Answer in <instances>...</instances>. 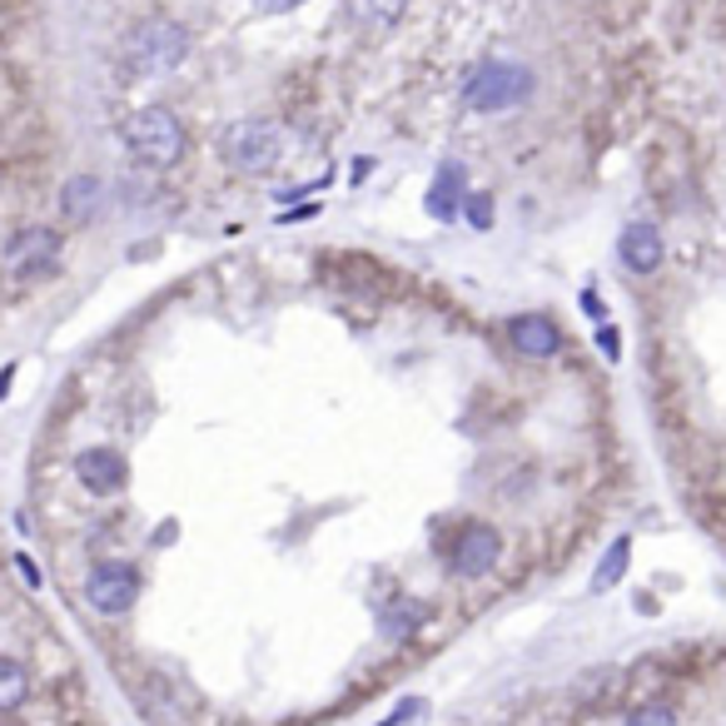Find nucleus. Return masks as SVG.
<instances>
[{
    "instance_id": "nucleus-9",
    "label": "nucleus",
    "mask_w": 726,
    "mask_h": 726,
    "mask_svg": "<svg viewBox=\"0 0 726 726\" xmlns=\"http://www.w3.org/2000/svg\"><path fill=\"white\" fill-rule=\"evenodd\" d=\"M508 343H513L523 359H552V353L563 349V328L542 314H517L513 324H508Z\"/></svg>"
},
{
    "instance_id": "nucleus-16",
    "label": "nucleus",
    "mask_w": 726,
    "mask_h": 726,
    "mask_svg": "<svg viewBox=\"0 0 726 726\" xmlns=\"http://www.w3.org/2000/svg\"><path fill=\"white\" fill-rule=\"evenodd\" d=\"M418 622H423L418 602H388V608L378 612V627H384V637H393V642H409Z\"/></svg>"
},
{
    "instance_id": "nucleus-8",
    "label": "nucleus",
    "mask_w": 726,
    "mask_h": 726,
    "mask_svg": "<svg viewBox=\"0 0 726 726\" xmlns=\"http://www.w3.org/2000/svg\"><path fill=\"white\" fill-rule=\"evenodd\" d=\"M75 478H80L85 492H95V498H115L129 478V463L115 448H85V453H75Z\"/></svg>"
},
{
    "instance_id": "nucleus-22",
    "label": "nucleus",
    "mask_w": 726,
    "mask_h": 726,
    "mask_svg": "<svg viewBox=\"0 0 726 726\" xmlns=\"http://www.w3.org/2000/svg\"><path fill=\"white\" fill-rule=\"evenodd\" d=\"M15 567H21V577H25L30 587H40V567L30 563V558H15Z\"/></svg>"
},
{
    "instance_id": "nucleus-19",
    "label": "nucleus",
    "mask_w": 726,
    "mask_h": 726,
    "mask_svg": "<svg viewBox=\"0 0 726 726\" xmlns=\"http://www.w3.org/2000/svg\"><path fill=\"white\" fill-rule=\"evenodd\" d=\"M627 726H677V712H672V706H637V712L627 716Z\"/></svg>"
},
{
    "instance_id": "nucleus-4",
    "label": "nucleus",
    "mask_w": 726,
    "mask_h": 726,
    "mask_svg": "<svg viewBox=\"0 0 726 726\" xmlns=\"http://www.w3.org/2000/svg\"><path fill=\"white\" fill-rule=\"evenodd\" d=\"M224 160L239 175H270L284 160V129L274 120H239L224 129Z\"/></svg>"
},
{
    "instance_id": "nucleus-21",
    "label": "nucleus",
    "mask_w": 726,
    "mask_h": 726,
    "mask_svg": "<svg viewBox=\"0 0 726 726\" xmlns=\"http://www.w3.org/2000/svg\"><path fill=\"white\" fill-rule=\"evenodd\" d=\"M259 15H284V11H293V5H304V0H249Z\"/></svg>"
},
{
    "instance_id": "nucleus-18",
    "label": "nucleus",
    "mask_w": 726,
    "mask_h": 726,
    "mask_svg": "<svg viewBox=\"0 0 726 726\" xmlns=\"http://www.w3.org/2000/svg\"><path fill=\"white\" fill-rule=\"evenodd\" d=\"M423 712H428V702H423V697H403V702L393 706L384 722H374V726H409V722H418Z\"/></svg>"
},
{
    "instance_id": "nucleus-25",
    "label": "nucleus",
    "mask_w": 726,
    "mask_h": 726,
    "mask_svg": "<svg viewBox=\"0 0 726 726\" xmlns=\"http://www.w3.org/2000/svg\"><path fill=\"white\" fill-rule=\"evenodd\" d=\"M503 726H508V722H503Z\"/></svg>"
},
{
    "instance_id": "nucleus-14",
    "label": "nucleus",
    "mask_w": 726,
    "mask_h": 726,
    "mask_svg": "<svg viewBox=\"0 0 726 726\" xmlns=\"http://www.w3.org/2000/svg\"><path fill=\"white\" fill-rule=\"evenodd\" d=\"M100 195H105V185L95 175H75L71 185H65V195H60V204H65V214H71L75 224H85L100 214Z\"/></svg>"
},
{
    "instance_id": "nucleus-2",
    "label": "nucleus",
    "mask_w": 726,
    "mask_h": 726,
    "mask_svg": "<svg viewBox=\"0 0 726 726\" xmlns=\"http://www.w3.org/2000/svg\"><path fill=\"white\" fill-rule=\"evenodd\" d=\"M185 55H189V30L179 21H164V15L140 21L125 36V65L135 75H170L185 65Z\"/></svg>"
},
{
    "instance_id": "nucleus-1",
    "label": "nucleus",
    "mask_w": 726,
    "mask_h": 726,
    "mask_svg": "<svg viewBox=\"0 0 726 726\" xmlns=\"http://www.w3.org/2000/svg\"><path fill=\"white\" fill-rule=\"evenodd\" d=\"M185 125H179L175 110L164 105H145L125 120V150L135 154L150 170H170V164L185 160Z\"/></svg>"
},
{
    "instance_id": "nucleus-7",
    "label": "nucleus",
    "mask_w": 726,
    "mask_h": 726,
    "mask_svg": "<svg viewBox=\"0 0 726 726\" xmlns=\"http://www.w3.org/2000/svg\"><path fill=\"white\" fill-rule=\"evenodd\" d=\"M55 264H60V235L46 229V224L21 229V235H11V245H5V270H11L15 279H46Z\"/></svg>"
},
{
    "instance_id": "nucleus-6",
    "label": "nucleus",
    "mask_w": 726,
    "mask_h": 726,
    "mask_svg": "<svg viewBox=\"0 0 726 726\" xmlns=\"http://www.w3.org/2000/svg\"><path fill=\"white\" fill-rule=\"evenodd\" d=\"M498 558H503V538H498V527H492V523H468L463 533H458L453 552H448V567H453V577H463V583H478V577H488L492 567H498Z\"/></svg>"
},
{
    "instance_id": "nucleus-3",
    "label": "nucleus",
    "mask_w": 726,
    "mask_h": 726,
    "mask_svg": "<svg viewBox=\"0 0 726 726\" xmlns=\"http://www.w3.org/2000/svg\"><path fill=\"white\" fill-rule=\"evenodd\" d=\"M533 95V75L513 60H483L478 71L463 80V100L468 110H483V115H498V110H513Z\"/></svg>"
},
{
    "instance_id": "nucleus-12",
    "label": "nucleus",
    "mask_w": 726,
    "mask_h": 726,
    "mask_svg": "<svg viewBox=\"0 0 726 726\" xmlns=\"http://www.w3.org/2000/svg\"><path fill=\"white\" fill-rule=\"evenodd\" d=\"M343 11H349V21L363 36H384V30H393L403 21L409 0H343Z\"/></svg>"
},
{
    "instance_id": "nucleus-17",
    "label": "nucleus",
    "mask_w": 726,
    "mask_h": 726,
    "mask_svg": "<svg viewBox=\"0 0 726 726\" xmlns=\"http://www.w3.org/2000/svg\"><path fill=\"white\" fill-rule=\"evenodd\" d=\"M463 214H468L473 229H492V220H498V204H492V195H478V189H473L468 200H463Z\"/></svg>"
},
{
    "instance_id": "nucleus-5",
    "label": "nucleus",
    "mask_w": 726,
    "mask_h": 726,
    "mask_svg": "<svg viewBox=\"0 0 726 726\" xmlns=\"http://www.w3.org/2000/svg\"><path fill=\"white\" fill-rule=\"evenodd\" d=\"M140 598V573L129 563H100L85 577V602H90L100 617H120V612L135 608Z\"/></svg>"
},
{
    "instance_id": "nucleus-10",
    "label": "nucleus",
    "mask_w": 726,
    "mask_h": 726,
    "mask_svg": "<svg viewBox=\"0 0 726 726\" xmlns=\"http://www.w3.org/2000/svg\"><path fill=\"white\" fill-rule=\"evenodd\" d=\"M463 200H468V170L458 160H443L438 164V175L434 185H428V214L434 220H453V214H463Z\"/></svg>"
},
{
    "instance_id": "nucleus-20",
    "label": "nucleus",
    "mask_w": 726,
    "mask_h": 726,
    "mask_svg": "<svg viewBox=\"0 0 726 726\" xmlns=\"http://www.w3.org/2000/svg\"><path fill=\"white\" fill-rule=\"evenodd\" d=\"M598 349L608 353L612 363L622 359V334H617V328H612V324H602V328H598Z\"/></svg>"
},
{
    "instance_id": "nucleus-11",
    "label": "nucleus",
    "mask_w": 726,
    "mask_h": 726,
    "mask_svg": "<svg viewBox=\"0 0 726 726\" xmlns=\"http://www.w3.org/2000/svg\"><path fill=\"white\" fill-rule=\"evenodd\" d=\"M617 254L633 274H652L662 264V235H656L652 224H627L617 239Z\"/></svg>"
},
{
    "instance_id": "nucleus-24",
    "label": "nucleus",
    "mask_w": 726,
    "mask_h": 726,
    "mask_svg": "<svg viewBox=\"0 0 726 726\" xmlns=\"http://www.w3.org/2000/svg\"><path fill=\"white\" fill-rule=\"evenodd\" d=\"M314 204H304V210H293V214H279V224H289V220H314Z\"/></svg>"
},
{
    "instance_id": "nucleus-13",
    "label": "nucleus",
    "mask_w": 726,
    "mask_h": 726,
    "mask_svg": "<svg viewBox=\"0 0 726 726\" xmlns=\"http://www.w3.org/2000/svg\"><path fill=\"white\" fill-rule=\"evenodd\" d=\"M627 563H633V538L622 533V538H612V548L602 552V563H598V573H592V583H587V592L602 598L608 587H617L622 577H627Z\"/></svg>"
},
{
    "instance_id": "nucleus-15",
    "label": "nucleus",
    "mask_w": 726,
    "mask_h": 726,
    "mask_svg": "<svg viewBox=\"0 0 726 726\" xmlns=\"http://www.w3.org/2000/svg\"><path fill=\"white\" fill-rule=\"evenodd\" d=\"M25 697H30V672L15 656H0V712H15Z\"/></svg>"
},
{
    "instance_id": "nucleus-23",
    "label": "nucleus",
    "mask_w": 726,
    "mask_h": 726,
    "mask_svg": "<svg viewBox=\"0 0 726 726\" xmlns=\"http://www.w3.org/2000/svg\"><path fill=\"white\" fill-rule=\"evenodd\" d=\"M11 384H15V363H5V368H0V399L11 393Z\"/></svg>"
}]
</instances>
